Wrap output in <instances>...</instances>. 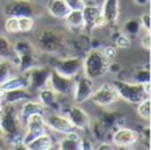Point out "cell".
<instances>
[{
    "label": "cell",
    "instance_id": "obj_35",
    "mask_svg": "<svg viewBox=\"0 0 151 150\" xmlns=\"http://www.w3.org/2000/svg\"><path fill=\"white\" fill-rule=\"evenodd\" d=\"M101 52L107 61H111V60H114L115 56H117V48L113 47V45H106V47H104V49H102Z\"/></svg>",
    "mask_w": 151,
    "mask_h": 150
},
{
    "label": "cell",
    "instance_id": "obj_45",
    "mask_svg": "<svg viewBox=\"0 0 151 150\" xmlns=\"http://www.w3.org/2000/svg\"><path fill=\"white\" fill-rule=\"evenodd\" d=\"M4 137V134H3V130H1V128H0V140Z\"/></svg>",
    "mask_w": 151,
    "mask_h": 150
},
{
    "label": "cell",
    "instance_id": "obj_5",
    "mask_svg": "<svg viewBox=\"0 0 151 150\" xmlns=\"http://www.w3.org/2000/svg\"><path fill=\"white\" fill-rule=\"evenodd\" d=\"M50 66L56 72L61 73L65 77L74 79L77 74L82 71V60L77 56H70V57H56L52 58Z\"/></svg>",
    "mask_w": 151,
    "mask_h": 150
},
{
    "label": "cell",
    "instance_id": "obj_23",
    "mask_svg": "<svg viewBox=\"0 0 151 150\" xmlns=\"http://www.w3.org/2000/svg\"><path fill=\"white\" fill-rule=\"evenodd\" d=\"M80 140L81 137L77 134V132H72L65 134V137L60 141L58 149L61 150H80Z\"/></svg>",
    "mask_w": 151,
    "mask_h": 150
},
{
    "label": "cell",
    "instance_id": "obj_18",
    "mask_svg": "<svg viewBox=\"0 0 151 150\" xmlns=\"http://www.w3.org/2000/svg\"><path fill=\"white\" fill-rule=\"evenodd\" d=\"M101 15V7L99 5H89L86 4L82 9V17H83V28L86 31H93L94 29V21Z\"/></svg>",
    "mask_w": 151,
    "mask_h": 150
},
{
    "label": "cell",
    "instance_id": "obj_13",
    "mask_svg": "<svg viewBox=\"0 0 151 150\" xmlns=\"http://www.w3.org/2000/svg\"><path fill=\"white\" fill-rule=\"evenodd\" d=\"M139 141V134L129 128H117L111 134V142L117 148H131Z\"/></svg>",
    "mask_w": 151,
    "mask_h": 150
},
{
    "label": "cell",
    "instance_id": "obj_3",
    "mask_svg": "<svg viewBox=\"0 0 151 150\" xmlns=\"http://www.w3.org/2000/svg\"><path fill=\"white\" fill-rule=\"evenodd\" d=\"M21 124L23 121L19 116V110L16 109L15 104L3 102L1 110H0V128L3 130L4 138L9 141L15 136L20 134Z\"/></svg>",
    "mask_w": 151,
    "mask_h": 150
},
{
    "label": "cell",
    "instance_id": "obj_2",
    "mask_svg": "<svg viewBox=\"0 0 151 150\" xmlns=\"http://www.w3.org/2000/svg\"><path fill=\"white\" fill-rule=\"evenodd\" d=\"M109 61L102 55L101 49L91 48L86 52L82 60V73L90 80H98L107 73Z\"/></svg>",
    "mask_w": 151,
    "mask_h": 150
},
{
    "label": "cell",
    "instance_id": "obj_32",
    "mask_svg": "<svg viewBox=\"0 0 151 150\" xmlns=\"http://www.w3.org/2000/svg\"><path fill=\"white\" fill-rule=\"evenodd\" d=\"M19 20V31L20 32H31L35 27V20L33 17H17Z\"/></svg>",
    "mask_w": 151,
    "mask_h": 150
},
{
    "label": "cell",
    "instance_id": "obj_14",
    "mask_svg": "<svg viewBox=\"0 0 151 150\" xmlns=\"http://www.w3.org/2000/svg\"><path fill=\"white\" fill-rule=\"evenodd\" d=\"M66 117L70 120V122L74 125L76 129H80V130H83V129H88L90 126V116L83 110L82 108L77 105H72L68 108L66 110Z\"/></svg>",
    "mask_w": 151,
    "mask_h": 150
},
{
    "label": "cell",
    "instance_id": "obj_43",
    "mask_svg": "<svg viewBox=\"0 0 151 150\" xmlns=\"http://www.w3.org/2000/svg\"><path fill=\"white\" fill-rule=\"evenodd\" d=\"M150 0H134V3H135L137 5H141V7H143V5H147L149 4Z\"/></svg>",
    "mask_w": 151,
    "mask_h": 150
},
{
    "label": "cell",
    "instance_id": "obj_9",
    "mask_svg": "<svg viewBox=\"0 0 151 150\" xmlns=\"http://www.w3.org/2000/svg\"><path fill=\"white\" fill-rule=\"evenodd\" d=\"M74 89H73V100L76 104H83L88 100H90L93 94V80L86 77L83 73H80L74 77Z\"/></svg>",
    "mask_w": 151,
    "mask_h": 150
},
{
    "label": "cell",
    "instance_id": "obj_10",
    "mask_svg": "<svg viewBox=\"0 0 151 150\" xmlns=\"http://www.w3.org/2000/svg\"><path fill=\"white\" fill-rule=\"evenodd\" d=\"M48 87L55 93H57L58 96H69L73 93L74 79L65 77L61 73L56 72L55 69H52L49 76V81H48Z\"/></svg>",
    "mask_w": 151,
    "mask_h": 150
},
{
    "label": "cell",
    "instance_id": "obj_28",
    "mask_svg": "<svg viewBox=\"0 0 151 150\" xmlns=\"http://www.w3.org/2000/svg\"><path fill=\"white\" fill-rule=\"evenodd\" d=\"M91 130H93L94 136H96V138H98L99 141H106L107 140V133L110 132L109 129H106V128L102 125L101 121H94V122H90V126Z\"/></svg>",
    "mask_w": 151,
    "mask_h": 150
},
{
    "label": "cell",
    "instance_id": "obj_25",
    "mask_svg": "<svg viewBox=\"0 0 151 150\" xmlns=\"http://www.w3.org/2000/svg\"><path fill=\"white\" fill-rule=\"evenodd\" d=\"M64 20H65L66 27H69V28H72V29L83 28L82 11H73V9H70Z\"/></svg>",
    "mask_w": 151,
    "mask_h": 150
},
{
    "label": "cell",
    "instance_id": "obj_17",
    "mask_svg": "<svg viewBox=\"0 0 151 150\" xmlns=\"http://www.w3.org/2000/svg\"><path fill=\"white\" fill-rule=\"evenodd\" d=\"M32 98V93L28 90V88H20V89H12L3 92L1 101L5 104H17Z\"/></svg>",
    "mask_w": 151,
    "mask_h": 150
},
{
    "label": "cell",
    "instance_id": "obj_24",
    "mask_svg": "<svg viewBox=\"0 0 151 150\" xmlns=\"http://www.w3.org/2000/svg\"><path fill=\"white\" fill-rule=\"evenodd\" d=\"M15 57H16V52L15 48H13V44L8 40V37L0 35V58L12 61Z\"/></svg>",
    "mask_w": 151,
    "mask_h": 150
},
{
    "label": "cell",
    "instance_id": "obj_8",
    "mask_svg": "<svg viewBox=\"0 0 151 150\" xmlns=\"http://www.w3.org/2000/svg\"><path fill=\"white\" fill-rule=\"evenodd\" d=\"M50 72H52V66L49 65H35L32 68H29L25 72V76L28 79L29 87L35 89L36 92H39L40 89L48 87V81H49V76Z\"/></svg>",
    "mask_w": 151,
    "mask_h": 150
},
{
    "label": "cell",
    "instance_id": "obj_20",
    "mask_svg": "<svg viewBox=\"0 0 151 150\" xmlns=\"http://www.w3.org/2000/svg\"><path fill=\"white\" fill-rule=\"evenodd\" d=\"M69 11L70 9L65 0H50L48 4V12L50 13L52 17L58 19V20H64L69 13Z\"/></svg>",
    "mask_w": 151,
    "mask_h": 150
},
{
    "label": "cell",
    "instance_id": "obj_7",
    "mask_svg": "<svg viewBox=\"0 0 151 150\" xmlns=\"http://www.w3.org/2000/svg\"><path fill=\"white\" fill-rule=\"evenodd\" d=\"M4 15L7 17H33L37 15V5L32 0H11L4 7Z\"/></svg>",
    "mask_w": 151,
    "mask_h": 150
},
{
    "label": "cell",
    "instance_id": "obj_41",
    "mask_svg": "<svg viewBox=\"0 0 151 150\" xmlns=\"http://www.w3.org/2000/svg\"><path fill=\"white\" fill-rule=\"evenodd\" d=\"M142 87H143V90H145V93H146V96L150 97L151 96V82L150 81L145 82V84H142Z\"/></svg>",
    "mask_w": 151,
    "mask_h": 150
},
{
    "label": "cell",
    "instance_id": "obj_36",
    "mask_svg": "<svg viewBox=\"0 0 151 150\" xmlns=\"http://www.w3.org/2000/svg\"><path fill=\"white\" fill-rule=\"evenodd\" d=\"M69 9L73 11H82L86 5V0H65Z\"/></svg>",
    "mask_w": 151,
    "mask_h": 150
},
{
    "label": "cell",
    "instance_id": "obj_34",
    "mask_svg": "<svg viewBox=\"0 0 151 150\" xmlns=\"http://www.w3.org/2000/svg\"><path fill=\"white\" fill-rule=\"evenodd\" d=\"M4 29L8 33H17L19 31V20L17 17H13V16H8L7 20L4 23Z\"/></svg>",
    "mask_w": 151,
    "mask_h": 150
},
{
    "label": "cell",
    "instance_id": "obj_39",
    "mask_svg": "<svg viewBox=\"0 0 151 150\" xmlns=\"http://www.w3.org/2000/svg\"><path fill=\"white\" fill-rule=\"evenodd\" d=\"M93 149V144L90 140L86 138H81L80 140V150H91Z\"/></svg>",
    "mask_w": 151,
    "mask_h": 150
},
{
    "label": "cell",
    "instance_id": "obj_33",
    "mask_svg": "<svg viewBox=\"0 0 151 150\" xmlns=\"http://www.w3.org/2000/svg\"><path fill=\"white\" fill-rule=\"evenodd\" d=\"M141 28H142L141 21L137 20V19H130V20L126 21V24H125V31H126V33H129V35L139 33Z\"/></svg>",
    "mask_w": 151,
    "mask_h": 150
},
{
    "label": "cell",
    "instance_id": "obj_1",
    "mask_svg": "<svg viewBox=\"0 0 151 150\" xmlns=\"http://www.w3.org/2000/svg\"><path fill=\"white\" fill-rule=\"evenodd\" d=\"M33 45L37 50L48 55H60L68 48V37L64 32L55 28H44L35 36Z\"/></svg>",
    "mask_w": 151,
    "mask_h": 150
},
{
    "label": "cell",
    "instance_id": "obj_26",
    "mask_svg": "<svg viewBox=\"0 0 151 150\" xmlns=\"http://www.w3.org/2000/svg\"><path fill=\"white\" fill-rule=\"evenodd\" d=\"M102 125H104L106 129L111 130L113 128H119V125H122L125 122V118H123L121 114H117L114 112L111 113H106L101 120Z\"/></svg>",
    "mask_w": 151,
    "mask_h": 150
},
{
    "label": "cell",
    "instance_id": "obj_37",
    "mask_svg": "<svg viewBox=\"0 0 151 150\" xmlns=\"http://www.w3.org/2000/svg\"><path fill=\"white\" fill-rule=\"evenodd\" d=\"M150 13H143V15L141 16V25L142 28H145V31L146 32H150Z\"/></svg>",
    "mask_w": 151,
    "mask_h": 150
},
{
    "label": "cell",
    "instance_id": "obj_30",
    "mask_svg": "<svg viewBox=\"0 0 151 150\" xmlns=\"http://www.w3.org/2000/svg\"><path fill=\"white\" fill-rule=\"evenodd\" d=\"M114 47L117 49H127L131 45V40L127 35L125 33H117L114 36Z\"/></svg>",
    "mask_w": 151,
    "mask_h": 150
},
{
    "label": "cell",
    "instance_id": "obj_40",
    "mask_svg": "<svg viewBox=\"0 0 151 150\" xmlns=\"http://www.w3.org/2000/svg\"><path fill=\"white\" fill-rule=\"evenodd\" d=\"M105 25H107L105 17L102 15H98V17H97L96 21H94V28H104Z\"/></svg>",
    "mask_w": 151,
    "mask_h": 150
},
{
    "label": "cell",
    "instance_id": "obj_11",
    "mask_svg": "<svg viewBox=\"0 0 151 150\" xmlns=\"http://www.w3.org/2000/svg\"><path fill=\"white\" fill-rule=\"evenodd\" d=\"M90 100L98 106L109 108V106L114 105L117 102L118 94L115 92L113 84H102L101 87H98L97 89L93 90Z\"/></svg>",
    "mask_w": 151,
    "mask_h": 150
},
{
    "label": "cell",
    "instance_id": "obj_15",
    "mask_svg": "<svg viewBox=\"0 0 151 150\" xmlns=\"http://www.w3.org/2000/svg\"><path fill=\"white\" fill-rule=\"evenodd\" d=\"M39 102H41L45 109H49L52 112H58L61 109L58 94L53 92L49 87H45L39 90Z\"/></svg>",
    "mask_w": 151,
    "mask_h": 150
},
{
    "label": "cell",
    "instance_id": "obj_12",
    "mask_svg": "<svg viewBox=\"0 0 151 150\" xmlns=\"http://www.w3.org/2000/svg\"><path fill=\"white\" fill-rule=\"evenodd\" d=\"M45 124L47 128H50L53 132L61 133V134H68L72 132H77V129L74 128V125L70 122V120L66 116L58 114L56 112H50L47 116H44Z\"/></svg>",
    "mask_w": 151,
    "mask_h": 150
},
{
    "label": "cell",
    "instance_id": "obj_31",
    "mask_svg": "<svg viewBox=\"0 0 151 150\" xmlns=\"http://www.w3.org/2000/svg\"><path fill=\"white\" fill-rule=\"evenodd\" d=\"M150 81V71L149 65H146L145 69H138L134 72L133 74V82H138V84H145V82Z\"/></svg>",
    "mask_w": 151,
    "mask_h": 150
},
{
    "label": "cell",
    "instance_id": "obj_29",
    "mask_svg": "<svg viewBox=\"0 0 151 150\" xmlns=\"http://www.w3.org/2000/svg\"><path fill=\"white\" fill-rule=\"evenodd\" d=\"M150 97L145 98L143 101H141V102L138 104V106H137V113H138V116L141 117V118L146 120V121H150Z\"/></svg>",
    "mask_w": 151,
    "mask_h": 150
},
{
    "label": "cell",
    "instance_id": "obj_22",
    "mask_svg": "<svg viewBox=\"0 0 151 150\" xmlns=\"http://www.w3.org/2000/svg\"><path fill=\"white\" fill-rule=\"evenodd\" d=\"M29 82L27 76H11L9 79L7 80L5 82H3L0 85V90L1 92H7V90H12V89H20V88H28Z\"/></svg>",
    "mask_w": 151,
    "mask_h": 150
},
{
    "label": "cell",
    "instance_id": "obj_44",
    "mask_svg": "<svg viewBox=\"0 0 151 150\" xmlns=\"http://www.w3.org/2000/svg\"><path fill=\"white\" fill-rule=\"evenodd\" d=\"M1 96H3V92L0 90V110H1V106H3V101H1Z\"/></svg>",
    "mask_w": 151,
    "mask_h": 150
},
{
    "label": "cell",
    "instance_id": "obj_27",
    "mask_svg": "<svg viewBox=\"0 0 151 150\" xmlns=\"http://www.w3.org/2000/svg\"><path fill=\"white\" fill-rule=\"evenodd\" d=\"M16 66L9 60H0V85L5 82L11 76H13Z\"/></svg>",
    "mask_w": 151,
    "mask_h": 150
},
{
    "label": "cell",
    "instance_id": "obj_38",
    "mask_svg": "<svg viewBox=\"0 0 151 150\" xmlns=\"http://www.w3.org/2000/svg\"><path fill=\"white\" fill-rule=\"evenodd\" d=\"M141 45L143 49L146 50H150L151 48V36H150V32H146V36L141 40Z\"/></svg>",
    "mask_w": 151,
    "mask_h": 150
},
{
    "label": "cell",
    "instance_id": "obj_42",
    "mask_svg": "<svg viewBox=\"0 0 151 150\" xmlns=\"http://www.w3.org/2000/svg\"><path fill=\"white\" fill-rule=\"evenodd\" d=\"M97 149H98V150H110V149H113V146L110 145L109 142H105V141H102V144H99V145L97 146Z\"/></svg>",
    "mask_w": 151,
    "mask_h": 150
},
{
    "label": "cell",
    "instance_id": "obj_19",
    "mask_svg": "<svg viewBox=\"0 0 151 150\" xmlns=\"http://www.w3.org/2000/svg\"><path fill=\"white\" fill-rule=\"evenodd\" d=\"M45 112H47V109L42 106L41 102H39V101H33L32 98H29V100L24 101L23 106H21V110H20V113H19V116H20L21 121L24 122L27 117H29L31 114H35V113L45 114Z\"/></svg>",
    "mask_w": 151,
    "mask_h": 150
},
{
    "label": "cell",
    "instance_id": "obj_4",
    "mask_svg": "<svg viewBox=\"0 0 151 150\" xmlns=\"http://www.w3.org/2000/svg\"><path fill=\"white\" fill-rule=\"evenodd\" d=\"M113 87H114L115 92H117L118 98H122L123 101H126L129 104H139L145 98H147L142 84H138V82L115 80L113 82Z\"/></svg>",
    "mask_w": 151,
    "mask_h": 150
},
{
    "label": "cell",
    "instance_id": "obj_16",
    "mask_svg": "<svg viewBox=\"0 0 151 150\" xmlns=\"http://www.w3.org/2000/svg\"><path fill=\"white\" fill-rule=\"evenodd\" d=\"M101 15L105 17L107 24H115L119 17V0H104Z\"/></svg>",
    "mask_w": 151,
    "mask_h": 150
},
{
    "label": "cell",
    "instance_id": "obj_21",
    "mask_svg": "<svg viewBox=\"0 0 151 150\" xmlns=\"http://www.w3.org/2000/svg\"><path fill=\"white\" fill-rule=\"evenodd\" d=\"M23 148L27 150H49L53 148V140L49 133H45V134L28 142L27 145H24Z\"/></svg>",
    "mask_w": 151,
    "mask_h": 150
},
{
    "label": "cell",
    "instance_id": "obj_6",
    "mask_svg": "<svg viewBox=\"0 0 151 150\" xmlns=\"http://www.w3.org/2000/svg\"><path fill=\"white\" fill-rule=\"evenodd\" d=\"M48 133L47 124H45L44 114L35 113L25 118V133L23 136V146L28 142L33 141L35 138Z\"/></svg>",
    "mask_w": 151,
    "mask_h": 150
}]
</instances>
